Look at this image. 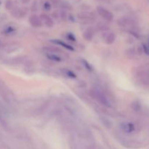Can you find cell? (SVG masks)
Segmentation results:
<instances>
[{"label":"cell","mask_w":149,"mask_h":149,"mask_svg":"<svg viewBox=\"0 0 149 149\" xmlns=\"http://www.w3.org/2000/svg\"><path fill=\"white\" fill-rule=\"evenodd\" d=\"M64 73H65V74L67 77H70V78H76V77H77L76 74H74L73 71H70V70H65V71H64Z\"/></svg>","instance_id":"8fae6325"},{"label":"cell","mask_w":149,"mask_h":149,"mask_svg":"<svg viewBox=\"0 0 149 149\" xmlns=\"http://www.w3.org/2000/svg\"><path fill=\"white\" fill-rule=\"evenodd\" d=\"M93 36H94V31H93V28H88L84 32V34H83V36H84V39L88 41L92 40L93 38Z\"/></svg>","instance_id":"52a82bcc"},{"label":"cell","mask_w":149,"mask_h":149,"mask_svg":"<svg viewBox=\"0 0 149 149\" xmlns=\"http://www.w3.org/2000/svg\"><path fill=\"white\" fill-rule=\"evenodd\" d=\"M98 1H102V2H104V3H111L113 2V0H98Z\"/></svg>","instance_id":"e0dca14e"},{"label":"cell","mask_w":149,"mask_h":149,"mask_svg":"<svg viewBox=\"0 0 149 149\" xmlns=\"http://www.w3.org/2000/svg\"><path fill=\"white\" fill-rule=\"evenodd\" d=\"M50 1L52 4H58L59 2V0H50Z\"/></svg>","instance_id":"ac0fdd59"},{"label":"cell","mask_w":149,"mask_h":149,"mask_svg":"<svg viewBox=\"0 0 149 149\" xmlns=\"http://www.w3.org/2000/svg\"><path fill=\"white\" fill-rule=\"evenodd\" d=\"M143 51L145 52V53L147 54V55H149V47H147L146 45H143Z\"/></svg>","instance_id":"9a60e30c"},{"label":"cell","mask_w":149,"mask_h":149,"mask_svg":"<svg viewBox=\"0 0 149 149\" xmlns=\"http://www.w3.org/2000/svg\"><path fill=\"white\" fill-rule=\"evenodd\" d=\"M47 57L49 59L52 60V61H55V62H60V61H61V58H60L59 56H58L57 55H55V54L49 53L47 55Z\"/></svg>","instance_id":"9c48e42d"},{"label":"cell","mask_w":149,"mask_h":149,"mask_svg":"<svg viewBox=\"0 0 149 149\" xmlns=\"http://www.w3.org/2000/svg\"><path fill=\"white\" fill-rule=\"evenodd\" d=\"M132 106L135 111H139L140 109H141V105H140V103H138V101L134 102V103H132Z\"/></svg>","instance_id":"7c38bea8"},{"label":"cell","mask_w":149,"mask_h":149,"mask_svg":"<svg viewBox=\"0 0 149 149\" xmlns=\"http://www.w3.org/2000/svg\"><path fill=\"white\" fill-rule=\"evenodd\" d=\"M87 149H95V147H93V146H90V147H88V148H87Z\"/></svg>","instance_id":"ffe728a7"},{"label":"cell","mask_w":149,"mask_h":149,"mask_svg":"<svg viewBox=\"0 0 149 149\" xmlns=\"http://www.w3.org/2000/svg\"><path fill=\"white\" fill-rule=\"evenodd\" d=\"M13 1L12 0H7L6 1L5 6L7 7V9H11L13 7Z\"/></svg>","instance_id":"4fadbf2b"},{"label":"cell","mask_w":149,"mask_h":149,"mask_svg":"<svg viewBox=\"0 0 149 149\" xmlns=\"http://www.w3.org/2000/svg\"><path fill=\"white\" fill-rule=\"evenodd\" d=\"M51 41H52V42H53L54 44H55V45H61V46L63 47L64 48H65V49H68V50H70V51H74V49L71 46V45H68V44H66L65 42H63V41L58 40V39H52V40H51Z\"/></svg>","instance_id":"8992f818"},{"label":"cell","mask_w":149,"mask_h":149,"mask_svg":"<svg viewBox=\"0 0 149 149\" xmlns=\"http://www.w3.org/2000/svg\"><path fill=\"white\" fill-rule=\"evenodd\" d=\"M120 127L122 130L127 133H131L135 130V125L130 122H124L121 124Z\"/></svg>","instance_id":"5b68a950"},{"label":"cell","mask_w":149,"mask_h":149,"mask_svg":"<svg viewBox=\"0 0 149 149\" xmlns=\"http://www.w3.org/2000/svg\"><path fill=\"white\" fill-rule=\"evenodd\" d=\"M81 62H82V64L84 65V67L86 68V69H87L88 71H93V67H92V65H90V64L87 61H85V60H81Z\"/></svg>","instance_id":"30bf717a"},{"label":"cell","mask_w":149,"mask_h":149,"mask_svg":"<svg viewBox=\"0 0 149 149\" xmlns=\"http://www.w3.org/2000/svg\"><path fill=\"white\" fill-rule=\"evenodd\" d=\"M92 93H93V95L99 103H101L102 105L105 106H107V107H109L111 106V103L109 101V98L106 96V95L103 93H102L101 91L98 90H93L92 91Z\"/></svg>","instance_id":"6da1fadb"},{"label":"cell","mask_w":149,"mask_h":149,"mask_svg":"<svg viewBox=\"0 0 149 149\" xmlns=\"http://www.w3.org/2000/svg\"><path fill=\"white\" fill-rule=\"evenodd\" d=\"M68 38L70 39L71 41H73V42H75L76 41V38L72 33H68Z\"/></svg>","instance_id":"5bb4252c"},{"label":"cell","mask_w":149,"mask_h":149,"mask_svg":"<svg viewBox=\"0 0 149 149\" xmlns=\"http://www.w3.org/2000/svg\"><path fill=\"white\" fill-rule=\"evenodd\" d=\"M147 1H148V3H149V0H146Z\"/></svg>","instance_id":"44dd1931"},{"label":"cell","mask_w":149,"mask_h":149,"mask_svg":"<svg viewBox=\"0 0 149 149\" xmlns=\"http://www.w3.org/2000/svg\"><path fill=\"white\" fill-rule=\"evenodd\" d=\"M21 1H22V2L26 4V3H29V1H30V0H21Z\"/></svg>","instance_id":"d6986e66"},{"label":"cell","mask_w":149,"mask_h":149,"mask_svg":"<svg viewBox=\"0 0 149 149\" xmlns=\"http://www.w3.org/2000/svg\"><path fill=\"white\" fill-rule=\"evenodd\" d=\"M29 23H31L32 26L35 28H39L42 26V21H41L40 17L36 16V15H32L29 17Z\"/></svg>","instance_id":"277c9868"},{"label":"cell","mask_w":149,"mask_h":149,"mask_svg":"<svg viewBox=\"0 0 149 149\" xmlns=\"http://www.w3.org/2000/svg\"><path fill=\"white\" fill-rule=\"evenodd\" d=\"M97 12L104 20L107 21H112L113 18V15L109 10L106 9L105 7H101V6H97Z\"/></svg>","instance_id":"7a4b0ae2"},{"label":"cell","mask_w":149,"mask_h":149,"mask_svg":"<svg viewBox=\"0 0 149 149\" xmlns=\"http://www.w3.org/2000/svg\"><path fill=\"white\" fill-rule=\"evenodd\" d=\"M115 39H116V36L113 33H110L106 38V42L108 45H111L114 42Z\"/></svg>","instance_id":"ba28073f"},{"label":"cell","mask_w":149,"mask_h":149,"mask_svg":"<svg viewBox=\"0 0 149 149\" xmlns=\"http://www.w3.org/2000/svg\"><path fill=\"white\" fill-rule=\"evenodd\" d=\"M40 19L42 23H45V26L48 28H51L54 26V22L52 19L49 15L46 14H42L40 15Z\"/></svg>","instance_id":"3957f363"},{"label":"cell","mask_w":149,"mask_h":149,"mask_svg":"<svg viewBox=\"0 0 149 149\" xmlns=\"http://www.w3.org/2000/svg\"><path fill=\"white\" fill-rule=\"evenodd\" d=\"M50 7H51V6H50V4H49V3H48V2L45 3V8L46 9V10H49V9H50Z\"/></svg>","instance_id":"2e32d148"}]
</instances>
